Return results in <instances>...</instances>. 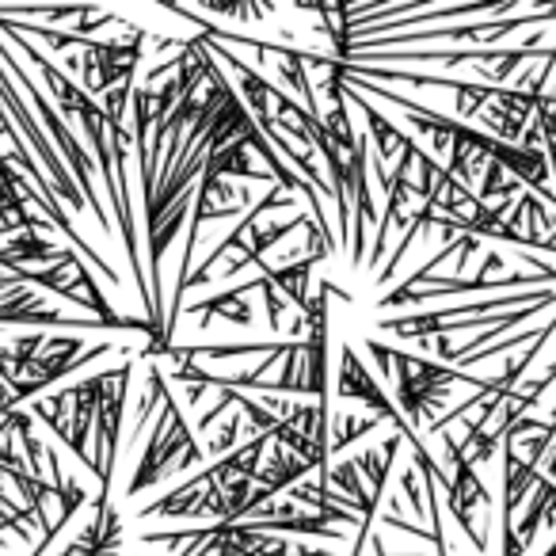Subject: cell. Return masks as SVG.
Listing matches in <instances>:
<instances>
[{
    "label": "cell",
    "mask_w": 556,
    "mask_h": 556,
    "mask_svg": "<svg viewBox=\"0 0 556 556\" xmlns=\"http://www.w3.org/2000/svg\"><path fill=\"white\" fill-rule=\"evenodd\" d=\"M393 374H396V408H401L404 424L412 431L434 424V412L446 404L450 386H457V381L472 386L477 393L488 389V378H469L457 366L434 363V358L424 355H404V351H393Z\"/></svg>",
    "instance_id": "cell-1"
},
{
    "label": "cell",
    "mask_w": 556,
    "mask_h": 556,
    "mask_svg": "<svg viewBox=\"0 0 556 556\" xmlns=\"http://www.w3.org/2000/svg\"><path fill=\"white\" fill-rule=\"evenodd\" d=\"M202 462H206V454H202L199 439H194L191 427H187V416H184V408H179V401L176 396H164L153 439H149L146 454L138 457V472L130 477L126 495H141L146 488H156L164 477H172V472H187Z\"/></svg>",
    "instance_id": "cell-2"
},
{
    "label": "cell",
    "mask_w": 556,
    "mask_h": 556,
    "mask_svg": "<svg viewBox=\"0 0 556 556\" xmlns=\"http://www.w3.org/2000/svg\"><path fill=\"white\" fill-rule=\"evenodd\" d=\"M149 42L153 39H149V31H141V27H126L115 39H88L85 47H80V58L70 70H80L85 92L92 96V100L96 96L103 100L111 88L134 85V73H138Z\"/></svg>",
    "instance_id": "cell-3"
},
{
    "label": "cell",
    "mask_w": 556,
    "mask_h": 556,
    "mask_svg": "<svg viewBox=\"0 0 556 556\" xmlns=\"http://www.w3.org/2000/svg\"><path fill=\"white\" fill-rule=\"evenodd\" d=\"M126 389H130V363L100 370V412H96V450H92L100 495H111V477H115V465H118Z\"/></svg>",
    "instance_id": "cell-4"
},
{
    "label": "cell",
    "mask_w": 556,
    "mask_h": 556,
    "mask_svg": "<svg viewBox=\"0 0 556 556\" xmlns=\"http://www.w3.org/2000/svg\"><path fill=\"white\" fill-rule=\"evenodd\" d=\"M446 439V462H450V488H446V507L450 515H454V522L462 526L465 538L477 545V553H488V541L480 538L477 530V515L484 518V522H492V492L484 488V480H480V472L472 469L469 462H465L462 454V442L454 439V434H442Z\"/></svg>",
    "instance_id": "cell-5"
},
{
    "label": "cell",
    "mask_w": 556,
    "mask_h": 556,
    "mask_svg": "<svg viewBox=\"0 0 556 556\" xmlns=\"http://www.w3.org/2000/svg\"><path fill=\"white\" fill-rule=\"evenodd\" d=\"M270 442L290 454H298L313 472H320V480L328 477V442H332V416L328 404H294L290 416L278 419ZM317 480V484H320Z\"/></svg>",
    "instance_id": "cell-6"
},
{
    "label": "cell",
    "mask_w": 556,
    "mask_h": 556,
    "mask_svg": "<svg viewBox=\"0 0 556 556\" xmlns=\"http://www.w3.org/2000/svg\"><path fill=\"white\" fill-rule=\"evenodd\" d=\"M309 225H317V222H313L309 210H298V214L290 217V222H260V225H252V229H248V237H244L248 244L237 248L240 255L229 263V267H225L222 278H232V275H240L244 267H255V263H260L263 255L270 252V248L282 244V240H287L294 229H309Z\"/></svg>",
    "instance_id": "cell-7"
},
{
    "label": "cell",
    "mask_w": 556,
    "mask_h": 556,
    "mask_svg": "<svg viewBox=\"0 0 556 556\" xmlns=\"http://www.w3.org/2000/svg\"><path fill=\"white\" fill-rule=\"evenodd\" d=\"M313 267H317V260H298V263H282V267H263V278H267L270 287L278 290V294H287L290 302L298 305V313L305 317V309H309V282H313Z\"/></svg>",
    "instance_id": "cell-8"
},
{
    "label": "cell",
    "mask_w": 556,
    "mask_h": 556,
    "mask_svg": "<svg viewBox=\"0 0 556 556\" xmlns=\"http://www.w3.org/2000/svg\"><path fill=\"white\" fill-rule=\"evenodd\" d=\"M533 126L541 130V146H545L548 168H553V187H556V92H541Z\"/></svg>",
    "instance_id": "cell-9"
},
{
    "label": "cell",
    "mask_w": 556,
    "mask_h": 556,
    "mask_svg": "<svg viewBox=\"0 0 556 556\" xmlns=\"http://www.w3.org/2000/svg\"><path fill=\"white\" fill-rule=\"evenodd\" d=\"M374 427H381L378 416H348L343 419V431L332 434V442H328V454H343V450L351 446V442L366 439V434H374Z\"/></svg>",
    "instance_id": "cell-10"
},
{
    "label": "cell",
    "mask_w": 556,
    "mask_h": 556,
    "mask_svg": "<svg viewBox=\"0 0 556 556\" xmlns=\"http://www.w3.org/2000/svg\"><path fill=\"white\" fill-rule=\"evenodd\" d=\"M240 431H244V416H232L229 424H225L222 431H217L214 439H210L206 446H202V454H206V457H222V454H232V446H237Z\"/></svg>",
    "instance_id": "cell-11"
},
{
    "label": "cell",
    "mask_w": 556,
    "mask_h": 556,
    "mask_svg": "<svg viewBox=\"0 0 556 556\" xmlns=\"http://www.w3.org/2000/svg\"><path fill=\"white\" fill-rule=\"evenodd\" d=\"M263 305H267V320H270V328H282V313H287V305H282V294H278L275 287H270L267 278H263Z\"/></svg>",
    "instance_id": "cell-12"
}]
</instances>
